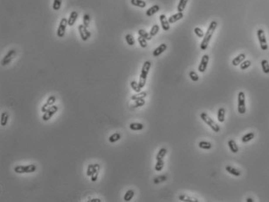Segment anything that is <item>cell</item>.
Instances as JSON below:
<instances>
[{
  "label": "cell",
  "instance_id": "484cf974",
  "mask_svg": "<svg viewBox=\"0 0 269 202\" xmlns=\"http://www.w3.org/2000/svg\"><path fill=\"white\" fill-rule=\"evenodd\" d=\"M138 35H139V36H141L142 38H145L147 41H150L152 38V36H151L149 33H147L146 30H143V29H140L138 30Z\"/></svg>",
  "mask_w": 269,
  "mask_h": 202
},
{
  "label": "cell",
  "instance_id": "1f68e13d",
  "mask_svg": "<svg viewBox=\"0 0 269 202\" xmlns=\"http://www.w3.org/2000/svg\"><path fill=\"white\" fill-rule=\"evenodd\" d=\"M134 191L133 190H129V191H127L125 193L124 197H123V200L125 201H130L131 200L132 198H134Z\"/></svg>",
  "mask_w": 269,
  "mask_h": 202
},
{
  "label": "cell",
  "instance_id": "52a82bcc",
  "mask_svg": "<svg viewBox=\"0 0 269 202\" xmlns=\"http://www.w3.org/2000/svg\"><path fill=\"white\" fill-rule=\"evenodd\" d=\"M68 19L63 18L61 20L59 27L57 29V36L59 38H63L65 36V33H66V30H67V26L68 24Z\"/></svg>",
  "mask_w": 269,
  "mask_h": 202
},
{
  "label": "cell",
  "instance_id": "7402d4cb",
  "mask_svg": "<svg viewBox=\"0 0 269 202\" xmlns=\"http://www.w3.org/2000/svg\"><path fill=\"white\" fill-rule=\"evenodd\" d=\"M254 133L253 132H250V133H246L244 136H243V138H242V142L243 143H247L249 141H251V140H253V138H254Z\"/></svg>",
  "mask_w": 269,
  "mask_h": 202
},
{
  "label": "cell",
  "instance_id": "7bdbcfd3",
  "mask_svg": "<svg viewBox=\"0 0 269 202\" xmlns=\"http://www.w3.org/2000/svg\"><path fill=\"white\" fill-rule=\"evenodd\" d=\"M189 76H190V78L193 82H197V81H198V80H199V76H198V74L194 71L190 72Z\"/></svg>",
  "mask_w": 269,
  "mask_h": 202
},
{
  "label": "cell",
  "instance_id": "ab89813d",
  "mask_svg": "<svg viewBox=\"0 0 269 202\" xmlns=\"http://www.w3.org/2000/svg\"><path fill=\"white\" fill-rule=\"evenodd\" d=\"M62 0H54L53 1L52 8L54 10H59L61 8V5H62Z\"/></svg>",
  "mask_w": 269,
  "mask_h": 202
},
{
  "label": "cell",
  "instance_id": "44dd1931",
  "mask_svg": "<svg viewBox=\"0 0 269 202\" xmlns=\"http://www.w3.org/2000/svg\"><path fill=\"white\" fill-rule=\"evenodd\" d=\"M228 145H229V147L230 151H231L232 153H237V152H239V147L237 146L235 140H229L228 141Z\"/></svg>",
  "mask_w": 269,
  "mask_h": 202
},
{
  "label": "cell",
  "instance_id": "b9f144b4",
  "mask_svg": "<svg viewBox=\"0 0 269 202\" xmlns=\"http://www.w3.org/2000/svg\"><path fill=\"white\" fill-rule=\"evenodd\" d=\"M137 40H138V42H139V44H140V47H142V48H146V47H147V40L145 39V38H142L141 36H139L137 38Z\"/></svg>",
  "mask_w": 269,
  "mask_h": 202
},
{
  "label": "cell",
  "instance_id": "7a4b0ae2",
  "mask_svg": "<svg viewBox=\"0 0 269 202\" xmlns=\"http://www.w3.org/2000/svg\"><path fill=\"white\" fill-rule=\"evenodd\" d=\"M151 67V62L150 61H145L143 64L142 69H141V73H140V77H139V85L141 88L144 87L146 84V81H147V77L148 75V73L150 71Z\"/></svg>",
  "mask_w": 269,
  "mask_h": 202
},
{
  "label": "cell",
  "instance_id": "3957f363",
  "mask_svg": "<svg viewBox=\"0 0 269 202\" xmlns=\"http://www.w3.org/2000/svg\"><path fill=\"white\" fill-rule=\"evenodd\" d=\"M200 118H201V120L205 122V123L207 124V125H208V126L211 127V129H212V130L214 131L215 133H218V132L220 131V127H219V125H218V124H217L214 121V120H212V118L210 117L209 116L207 115V113H200Z\"/></svg>",
  "mask_w": 269,
  "mask_h": 202
},
{
  "label": "cell",
  "instance_id": "d6986e66",
  "mask_svg": "<svg viewBox=\"0 0 269 202\" xmlns=\"http://www.w3.org/2000/svg\"><path fill=\"white\" fill-rule=\"evenodd\" d=\"M159 9H160V6H159V5H154L151 7H150L149 9L146 11V15L147 16H153L154 14L156 13L157 12L159 11Z\"/></svg>",
  "mask_w": 269,
  "mask_h": 202
},
{
  "label": "cell",
  "instance_id": "bcb514c9",
  "mask_svg": "<svg viewBox=\"0 0 269 202\" xmlns=\"http://www.w3.org/2000/svg\"><path fill=\"white\" fill-rule=\"evenodd\" d=\"M193 31L198 38H204V36H205V33L200 28H195Z\"/></svg>",
  "mask_w": 269,
  "mask_h": 202
},
{
  "label": "cell",
  "instance_id": "603a6c76",
  "mask_svg": "<svg viewBox=\"0 0 269 202\" xmlns=\"http://www.w3.org/2000/svg\"><path fill=\"white\" fill-rule=\"evenodd\" d=\"M130 3L134 6L140 7V8H144L147 5L146 2L144 0H130Z\"/></svg>",
  "mask_w": 269,
  "mask_h": 202
},
{
  "label": "cell",
  "instance_id": "7c38bea8",
  "mask_svg": "<svg viewBox=\"0 0 269 202\" xmlns=\"http://www.w3.org/2000/svg\"><path fill=\"white\" fill-rule=\"evenodd\" d=\"M159 20H160V22H161V28L163 29L164 30H168L170 29V23L168 22V20L167 19L166 16L165 14H161L159 16Z\"/></svg>",
  "mask_w": 269,
  "mask_h": 202
},
{
  "label": "cell",
  "instance_id": "816d5d0a",
  "mask_svg": "<svg viewBox=\"0 0 269 202\" xmlns=\"http://www.w3.org/2000/svg\"><path fill=\"white\" fill-rule=\"evenodd\" d=\"M246 202H253L254 201H253V199H252V198H246Z\"/></svg>",
  "mask_w": 269,
  "mask_h": 202
},
{
  "label": "cell",
  "instance_id": "277c9868",
  "mask_svg": "<svg viewBox=\"0 0 269 202\" xmlns=\"http://www.w3.org/2000/svg\"><path fill=\"white\" fill-rule=\"evenodd\" d=\"M37 167L34 164L28 165H17L14 168V172L17 174H22V173H31L36 171Z\"/></svg>",
  "mask_w": 269,
  "mask_h": 202
},
{
  "label": "cell",
  "instance_id": "4dcf8cb0",
  "mask_svg": "<svg viewBox=\"0 0 269 202\" xmlns=\"http://www.w3.org/2000/svg\"><path fill=\"white\" fill-rule=\"evenodd\" d=\"M198 146H199V147L201 148V149L205 150H210L212 147V144L210 142H207V141H200V142L199 143Z\"/></svg>",
  "mask_w": 269,
  "mask_h": 202
},
{
  "label": "cell",
  "instance_id": "ac0fdd59",
  "mask_svg": "<svg viewBox=\"0 0 269 202\" xmlns=\"http://www.w3.org/2000/svg\"><path fill=\"white\" fill-rule=\"evenodd\" d=\"M179 201H184V202H198L199 201L197 198H193V197H190V196L186 195V194H181V195H179Z\"/></svg>",
  "mask_w": 269,
  "mask_h": 202
},
{
  "label": "cell",
  "instance_id": "836d02e7",
  "mask_svg": "<svg viewBox=\"0 0 269 202\" xmlns=\"http://www.w3.org/2000/svg\"><path fill=\"white\" fill-rule=\"evenodd\" d=\"M146 96H147V93L146 92H139L137 94H134V95L131 97V100L136 101V100H139V99H144Z\"/></svg>",
  "mask_w": 269,
  "mask_h": 202
},
{
  "label": "cell",
  "instance_id": "d6a6232c",
  "mask_svg": "<svg viewBox=\"0 0 269 202\" xmlns=\"http://www.w3.org/2000/svg\"><path fill=\"white\" fill-rule=\"evenodd\" d=\"M188 2V0H179V4L177 6V11L183 12L186 8V6Z\"/></svg>",
  "mask_w": 269,
  "mask_h": 202
},
{
  "label": "cell",
  "instance_id": "4fadbf2b",
  "mask_svg": "<svg viewBox=\"0 0 269 202\" xmlns=\"http://www.w3.org/2000/svg\"><path fill=\"white\" fill-rule=\"evenodd\" d=\"M166 49H167V45L165 43L161 44L159 47H157V48L153 51V53H152V54H153V56H154V57H158V56H159L160 55H161Z\"/></svg>",
  "mask_w": 269,
  "mask_h": 202
},
{
  "label": "cell",
  "instance_id": "8fae6325",
  "mask_svg": "<svg viewBox=\"0 0 269 202\" xmlns=\"http://www.w3.org/2000/svg\"><path fill=\"white\" fill-rule=\"evenodd\" d=\"M58 110H59L58 106H52L51 107L49 110L47 111L46 113H44V115L42 116V120H44V121H48V120H49L51 118L54 116V114H55V113H57Z\"/></svg>",
  "mask_w": 269,
  "mask_h": 202
},
{
  "label": "cell",
  "instance_id": "ee69618b",
  "mask_svg": "<svg viewBox=\"0 0 269 202\" xmlns=\"http://www.w3.org/2000/svg\"><path fill=\"white\" fill-rule=\"evenodd\" d=\"M83 24L85 26L86 28H88L90 24V16L89 14L85 13L83 17Z\"/></svg>",
  "mask_w": 269,
  "mask_h": 202
},
{
  "label": "cell",
  "instance_id": "c3c4849f",
  "mask_svg": "<svg viewBox=\"0 0 269 202\" xmlns=\"http://www.w3.org/2000/svg\"><path fill=\"white\" fill-rule=\"evenodd\" d=\"M55 101H56V99H55V97L54 96V95H52V96H50L48 99H47V101H46V103L48 104L49 106H53V105H54V103L55 102Z\"/></svg>",
  "mask_w": 269,
  "mask_h": 202
},
{
  "label": "cell",
  "instance_id": "d4e9b609",
  "mask_svg": "<svg viewBox=\"0 0 269 202\" xmlns=\"http://www.w3.org/2000/svg\"><path fill=\"white\" fill-rule=\"evenodd\" d=\"M167 154V150L165 147H161V149L159 150V152H158V154L156 155V160H162V159L165 158V156Z\"/></svg>",
  "mask_w": 269,
  "mask_h": 202
},
{
  "label": "cell",
  "instance_id": "f1b7e54d",
  "mask_svg": "<svg viewBox=\"0 0 269 202\" xmlns=\"http://www.w3.org/2000/svg\"><path fill=\"white\" fill-rule=\"evenodd\" d=\"M261 67H262L263 72L266 74H269V62L267 60H263L261 62Z\"/></svg>",
  "mask_w": 269,
  "mask_h": 202
},
{
  "label": "cell",
  "instance_id": "60d3db41",
  "mask_svg": "<svg viewBox=\"0 0 269 202\" xmlns=\"http://www.w3.org/2000/svg\"><path fill=\"white\" fill-rule=\"evenodd\" d=\"M145 104V101L144 99H139V100H136L134 104L133 105V107L134 108H138V107H141V106H144Z\"/></svg>",
  "mask_w": 269,
  "mask_h": 202
},
{
  "label": "cell",
  "instance_id": "8d00e7d4",
  "mask_svg": "<svg viewBox=\"0 0 269 202\" xmlns=\"http://www.w3.org/2000/svg\"><path fill=\"white\" fill-rule=\"evenodd\" d=\"M164 165H165V163H164L163 159L162 160H158L156 164H155V166H154V169L157 172H160L163 169Z\"/></svg>",
  "mask_w": 269,
  "mask_h": 202
},
{
  "label": "cell",
  "instance_id": "f35d334b",
  "mask_svg": "<svg viewBox=\"0 0 269 202\" xmlns=\"http://www.w3.org/2000/svg\"><path fill=\"white\" fill-rule=\"evenodd\" d=\"M251 62L250 60H244V62L240 63V69L242 70H244V69H246L247 68L251 67Z\"/></svg>",
  "mask_w": 269,
  "mask_h": 202
},
{
  "label": "cell",
  "instance_id": "e575fe53",
  "mask_svg": "<svg viewBox=\"0 0 269 202\" xmlns=\"http://www.w3.org/2000/svg\"><path fill=\"white\" fill-rule=\"evenodd\" d=\"M130 87L133 90H134V91L137 92V93H139L141 91V87H140V85H139V83H137V81H132L130 82Z\"/></svg>",
  "mask_w": 269,
  "mask_h": 202
},
{
  "label": "cell",
  "instance_id": "6da1fadb",
  "mask_svg": "<svg viewBox=\"0 0 269 202\" xmlns=\"http://www.w3.org/2000/svg\"><path fill=\"white\" fill-rule=\"evenodd\" d=\"M217 26H218V23L215 21H212L210 23L208 28H207V31L205 34V36L203 38V40L201 41V44H200V49L202 51H205L207 49L210 41L212 39V37L213 36L214 31L216 30Z\"/></svg>",
  "mask_w": 269,
  "mask_h": 202
},
{
  "label": "cell",
  "instance_id": "e0dca14e",
  "mask_svg": "<svg viewBox=\"0 0 269 202\" xmlns=\"http://www.w3.org/2000/svg\"><path fill=\"white\" fill-rule=\"evenodd\" d=\"M225 170H226L229 173L232 174V176H239L241 175V172H240L239 169H237L236 168L232 167L231 165H228V166H226V167H225Z\"/></svg>",
  "mask_w": 269,
  "mask_h": 202
},
{
  "label": "cell",
  "instance_id": "8992f818",
  "mask_svg": "<svg viewBox=\"0 0 269 202\" xmlns=\"http://www.w3.org/2000/svg\"><path fill=\"white\" fill-rule=\"evenodd\" d=\"M245 94L240 91L238 94V113L239 114H244L246 113V103H245Z\"/></svg>",
  "mask_w": 269,
  "mask_h": 202
},
{
  "label": "cell",
  "instance_id": "ba28073f",
  "mask_svg": "<svg viewBox=\"0 0 269 202\" xmlns=\"http://www.w3.org/2000/svg\"><path fill=\"white\" fill-rule=\"evenodd\" d=\"M78 31L81 39L83 40L84 41H88L91 38V33L88 31V28H86L84 24H80L78 26Z\"/></svg>",
  "mask_w": 269,
  "mask_h": 202
},
{
  "label": "cell",
  "instance_id": "74e56055",
  "mask_svg": "<svg viewBox=\"0 0 269 202\" xmlns=\"http://www.w3.org/2000/svg\"><path fill=\"white\" fill-rule=\"evenodd\" d=\"M159 29H160V28H159V26L158 25V24H154V25L152 26L151 29V30H150L149 32L151 36H152V37L155 36L159 31Z\"/></svg>",
  "mask_w": 269,
  "mask_h": 202
},
{
  "label": "cell",
  "instance_id": "ffe728a7",
  "mask_svg": "<svg viewBox=\"0 0 269 202\" xmlns=\"http://www.w3.org/2000/svg\"><path fill=\"white\" fill-rule=\"evenodd\" d=\"M99 172H100V165L99 164H94V171L93 172V174L91 175V180L92 182H96L97 179H98V177L99 175Z\"/></svg>",
  "mask_w": 269,
  "mask_h": 202
},
{
  "label": "cell",
  "instance_id": "cb8c5ba5",
  "mask_svg": "<svg viewBox=\"0 0 269 202\" xmlns=\"http://www.w3.org/2000/svg\"><path fill=\"white\" fill-rule=\"evenodd\" d=\"M129 126L131 130H141L144 129V125L140 123H132Z\"/></svg>",
  "mask_w": 269,
  "mask_h": 202
},
{
  "label": "cell",
  "instance_id": "7dc6e473",
  "mask_svg": "<svg viewBox=\"0 0 269 202\" xmlns=\"http://www.w3.org/2000/svg\"><path fill=\"white\" fill-rule=\"evenodd\" d=\"M94 171V164H91L88 166V169H87V176H91L93 172Z\"/></svg>",
  "mask_w": 269,
  "mask_h": 202
},
{
  "label": "cell",
  "instance_id": "5bb4252c",
  "mask_svg": "<svg viewBox=\"0 0 269 202\" xmlns=\"http://www.w3.org/2000/svg\"><path fill=\"white\" fill-rule=\"evenodd\" d=\"M246 59V55L244 54V53H241V54H239L238 55L236 58H234L232 61V66H234V67H237V66H239L240 63L244 62V60Z\"/></svg>",
  "mask_w": 269,
  "mask_h": 202
},
{
  "label": "cell",
  "instance_id": "4316f807",
  "mask_svg": "<svg viewBox=\"0 0 269 202\" xmlns=\"http://www.w3.org/2000/svg\"><path fill=\"white\" fill-rule=\"evenodd\" d=\"M225 109L224 108H220L218 111V120L220 123H223L225 121Z\"/></svg>",
  "mask_w": 269,
  "mask_h": 202
},
{
  "label": "cell",
  "instance_id": "30bf717a",
  "mask_svg": "<svg viewBox=\"0 0 269 202\" xmlns=\"http://www.w3.org/2000/svg\"><path fill=\"white\" fill-rule=\"evenodd\" d=\"M208 62H209V55H207V54H205L202 56V59L200 60V64H199V67H198V70L200 73H204V72L206 70L207 67V64H208Z\"/></svg>",
  "mask_w": 269,
  "mask_h": 202
},
{
  "label": "cell",
  "instance_id": "2e32d148",
  "mask_svg": "<svg viewBox=\"0 0 269 202\" xmlns=\"http://www.w3.org/2000/svg\"><path fill=\"white\" fill-rule=\"evenodd\" d=\"M78 17V13L76 11H72L70 15H69V18H68V25L69 26H74V23H76V20Z\"/></svg>",
  "mask_w": 269,
  "mask_h": 202
},
{
  "label": "cell",
  "instance_id": "9a60e30c",
  "mask_svg": "<svg viewBox=\"0 0 269 202\" xmlns=\"http://www.w3.org/2000/svg\"><path fill=\"white\" fill-rule=\"evenodd\" d=\"M183 17V12H178L177 13L173 14V15L169 16V18H168V20L169 23H176V21L181 20Z\"/></svg>",
  "mask_w": 269,
  "mask_h": 202
},
{
  "label": "cell",
  "instance_id": "83f0119b",
  "mask_svg": "<svg viewBox=\"0 0 269 202\" xmlns=\"http://www.w3.org/2000/svg\"><path fill=\"white\" fill-rule=\"evenodd\" d=\"M8 120H9V113L7 112H3L1 115V126H6L8 123Z\"/></svg>",
  "mask_w": 269,
  "mask_h": 202
},
{
  "label": "cell",
  "instance_id": "f546056e",
  "mask_svg": "<svg viewBox=\"0 0 269 202\" xmlns=\"http://www.w3.org/2000/svg\"><path fill=\"white\" fill-rule=\"evenodd\" d=\"M120 138H121V134L120 133H115L109 137L108 140L110 143H115L117 142L118 140H120Z\"/></svg>",
  "mask_w": 269,
  "mask_h": 202
},
{
  "label": "cell",
  "instance_id": "d590c367",
  "mask_svg": "<svg viewBox=\"0 0 269 202\" xmlns=\"http://www.w3.org/2000/svg\"><path fill=\"white\" fill-rule=\"evenodd\" d=\"M125 39H126V41H127V43L130 46H133L135 45V40H134V38L133 37V35H127L125 36Z\"/></svg>",
  "mask_w": 269,
  "mask_h": 202
},
{
  "label": "cell",
  "instance_id": "f907efd6",
  "mask_svg": "<svg viewBox=\"0 0 269 202\" xmlns=\"http://www.w3.org/2000/svg\"><path fill=\"white\" fill-rule=\"evenodd\" d=\"M89 202H101V199H99V198H93V199H90L88 201Z\"/></svg>",
  "mask_w": 269,
  "mask_h": 202
},
{
  "label": "cell",
  "instance_id": "5b68a950",
  "mask_svg": "<svg viewBox=\"0 0 269 202\" xmlns=\"http://www.w3.org/2000/svg\"><path fill=\"white\" fill-rule=\"evenodd\" d=\"M257 35H258L259 43H260L261 48L263 51L268 50V45L267 39H266V36H265V31H264V30H262V29H259V30H258V31H257Z\"/></svg>",
  "mask_w": 269,
  "mask_h": 202
},
{
  "label": "cell",
  "instance_id": "f6af8a7d",
  "mask_svg": "<svg viewBox=\"0 0 269 202\" xmlns=\"http://www.w3.org/2000/svg\"><path fill=\"white\" fill-rule=\"evenodd\" d=\"M166 179H167V177H166V176H164V175H161V176H159L154 178V183L155 184H160V183H161V182H164L165 180H166Z\"/></svg>",
  "mask_w": 269,
  "mask_h": 202
},
{
  "label": "cell",
  "instance_id": "681fc988",
  "mask_svg": "<svg viewBox=\"0 0 269 202\" xmlns=\"http://www.w3.org/2000/svg\"><path fill=\"white\" fill-rule=\"evenodd\" d=\"M52 106H49L48 104L45 103V104H44L43 106H42V108H41V110H42V113H46L47 111L49 110V109H50V108H51V107H52Z\"/></svg>",
  "mask_w": 269,
  "mask_h": 202
},
{
  "label": "cell",
  "instance_id": "9c48e42d",
  "mask_svg": "<svg viewBox=\"0 0 269 202\" xmlns=\"http://www.w3.org/2000/svg\"><path fill=\"white\" fill-rule=\"evenodd\" d=\"M16 55V50L15 49H11V50H9L8 52L6 54L4 57L2 58V62H1V64H2V67H5V66H6L9 63V62H11L13 59L14 58Z\"/></svg>",
  "mask_w": 269,
  "mask_h": 202
}]
</instances>
